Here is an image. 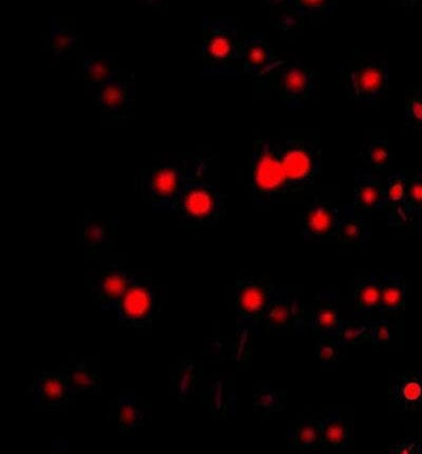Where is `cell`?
<instances>
[{"instance_id":"cell-29","label":"cell","mask_w":422,"mask_h":454,"mask_svg":"<svg viewBox=\"0 0 422 454\" xmlns=\"http://www.w3.org/2000/svg\"><path fill=\"white\" fill-rule=\"evenodd\" d=\"M73 391L76 395L100 394L104 388V379L101 374L88 363L80 361L69 368L64 370Z\"/></svg>"},{"instance_id":"cell-23","label":"cell","mask_w":422,"mask_h":454,"mask_svg":"<svg viewBox=\"0 0 422 454\" xmlns=\"http://www.w3.org/2000/svg\"><path fill=\"white\" fill-rule=\"evenodd\" d=\"M408 176L396 173L386 184V208L388 210V225L409 227L405 201H407ZM385 208V209H386Z\"/></svg>"},{"instance_id":"cell-7","label":"cell","mask_w":422,"mask_h":454,"mask_svg":"<svg viewBox=\"0 0 422 454\" xmlns=\"http://www.w3.org/2000/svg\"><path fill=\"white\" fill-rule=\"evenodd\" d=\"M275 285L270 280L242 277L235 283L236 327L241 339L251 338L263 322Z\"/></svg>"},{"instance_id":"cell-11","label":"cell","mask_w":422,"mask_h":454,"mask_svg":"<svg viewBox=\"0 0 422 454\" xmlns=\"http://www.w3.org/2000/svg\"><path fill=\"white\" fill-rule=\"evenodd\" d=\"M133 273L125 268L110 263L88 279L89 293L99 302L101 310L115 313Z\"/></svg>"},{"instance_id":"cell-24","label":"cell","mask_w":422,"mask_h":454,"mask_svg":"<svg viewBox=\"0 0 422 454\" xmlns=\"http://www.w3.org/2000/svg\"><path fill=\"white\" fill-rule=\"evenodd\" d=\"M84 82L90 88H99L110 77L116 74L118 63L114 53L88 51L83 55Z\"/></svg>"},{"instance_id":"cell-2","label":"cell","mask_w":422,"mask_h":454,"mask_svg":"<svg viewBox=\"0 0 422 454\" xmlns=\"http://www.w3.org/2000/svg\"><path fill=\"white\" fill-rule=\"evenodd\" d=\"M238 29L227 20L203 19L202 61L207 75L230 76L244 73Z\"/></svg>"},{"instance_id":"cell-40","label":"cell","mask_w":422,"mask_h":454,"mask_svg":"<svg viewBox=\"0 0 422 454\" xmlns=\"http://www.w3.org/2000/svg\"><path fill=\"white\" fill-rule=\"evenodd\" d=\"M388 453L419 454L422 453V442L418 439H405L398 444L391 446Z\"/></svg>"},{"instance_id":"cell-10","label":"cell","mask_w":422,"mask_h":454,"mask_svg":"<svg viewBox=\"0 0 422 454\" xmlns=\"http://www.w3.org/2000/svg\"><path fill=\"white\" fill-rule=\"evenodd\" d=\"M267 332L283 336L294 329L302 333L306 328L302 302L285 287L275 285L263 318Z\"/></svg>"},{"instance_id":"cell-12","label":"cell","mask_w":422,"mask_h":454,"mask_svg":"<svg viewBox=\"0 0 422 454\" xmlns=\"http://www.w3.org/2000/svg\"><path fill=\"white\" fill-rule=\"evenodd\" d=\"M33 403L44 411H58L75 403L76 394L72 390L65 372L39 373L29 388Z\"/></svg>"},{"instance_id":"cell-6","label":"cell","mask_w":422,"mask_h":454,"mask_svg":"<svg viewBox=\"0 0 422 454\" xmlns=\"http://www.w3.org/2000/svg\"><path fill=\"white\" fill-rule=\"evenodd\" d=\"M173 211L189 225H211L221 221L225 215L223 196L206 179L190 182L179 196Z\"/></svg>"},{"instance_id":"cell-33","label":"cell","mask_w":422,"mask_h":454,"mask_svg":"<svg viewBox=\"0 0 422 454\" xmlns=\"http://www.w3.org/2000/svg\"><path fill=\"white\" fill-rule=\"evenodd\" d=\"M49 43L54 56H66L77 46L76 30L53 18L51 20Z\"/></svg>"},{"instance_id":"cell-8","label":"cell","mask_w":422,"mask_h":454,"mask_svg":"<svg viewBox=\"0 0 422 454\" xmlns=\"http://www.w3.org/2000/svg\"><path fill=\"white\" fill-rule=\"evenodd\" d=\"M264 82L291 108H298L316 91L317 76L299 60H284Z\"/></svg>"},{"instance_id":"cell-25","label":"cell","mask_w":422,"mask_h":454,"mask_svg":"<svg viewBox=\"0 0 422 454\" xmlns=\"http://www.w3.org/2000/svg\"><path fill=\"white\" fill-rule=\"evenodd\" d=\"M322 447L319 419L303 417L292 423L287 430V448L290 450L308 452Z\"/></svg>"},{"instance_id":"cell-17","label":"cell","mask_w":422,"mask_h":454,"mask_svg":"<svg viewBox=\"0 0 422 454\" xmlns=\"http://www.w3.org/2000/svg\"><path fill=\"white\" fill-rule=\"evenodd\" d=\"M354 209L377 212L386 208V184L381 178L367 170L354 171Z\"/></svg>"},{"instance_id":"cell-31","label":"cell","mask_w":422,"mask_h":454,"mask_svg":"<svg viewBox=\"0 0 422 454\" xmlns=\"http://www.w3.org/2000/svg\"><path fill=\"white\" fill-rule=\"evenodd\" d=\"M369 169L385 172L390 169L393 160L392 145L386 138H375L362 145L358 154Z\"/></svg>"},{"instance_id":"cell-35","label":"cell","mask_w":422,"mask_h":454,"mask_svg":"<svg viewBox=\"0 0 422 454\" xmlns=\"http://www.w3.org/2000/svg\"><path fill=\"white\" fill-rule=\"evenodd\" d=\"M405 213L409 226L422 215V171L415 172L408 176L407 201H405Z\"/></svg>"},{"instance_id":"cell-9","label":"cell","mask_w":422,"mask_h":454,"mask_svg":"<svg viewBox=\"0 0 422 454\" xmlns=\"http://www.w3.org/2000/svg\"><path fill=\"white\" fill-rule=\"evenodd\" d=\"M155 307L156 295L150 279L133 274L115 315L123 326L148 329L154 321Z\"/></svg>"},{"instance_id":"cell-37","label":"cell","mask_w":422,"mask_h":454,"mask_svg":"<svg viewBox=\"0 0 422 454\" xmlns=\"http://www.w3.org/2000/svg\"><path fill=\"white\" fill-rule=\"evenodd\" d=\"M343 346L335 338H320L316 344V358L321 366L334 370L339 365Z\"/></svg>"},{"instance_id":"cell-39","label":"cell","mask_w":422,"mask_h":454,"mask_svg":"<svg viewBox=\"0 0 422 454\" xmlns=\"http://www.w3.org/2000/svg\"><path fill=\"white\" fill-rule=\"evenodd\" d=\"M395 326L388 319H370V343L376 347L388 346L391 344Z\"/></svg>"},{"instance_id":"cell-14","label":"cell","mask_w":422,"mask_h":454,"mask_svg":"<svg viewBox=\"0 0 422 454\" xmlns=\"http://www.w3.org/2000/svg\"><path fill=\"white\" fill-rule=\"evenodd\" d=\"M340 211L337 206L321 199L309 201L303 213L302 234L309 242H322L336 237L340 223Z\"/></svg>"},{"instance_id":"cell-26","label":"cell","mask_w":422,"mask_h":454,"mask_svg":"<svg viewBox=\"0 0 422 454\" xmlns=\"http://www.w3.org/2000/svg\"><path fill=\"white\" fill-rule=\"evenodd\" d=\"M407 283L401 272L381 276V297L378 313H395L405 309Z\"/></svg>"},{"instance_id":"cell-34","label":"cell","mask_w":422,"mask_h":454,"mask_svg":"<svg viewBox=\"0 0 422 454\" xmlns=\"http://www.w3.org/2000/svg\"><path fill=\"white\" fill-rule=\"evenodd\" d=\"M370 319L346 321L335 339L343 347L354 346L370 340Z\"/></svg>"},{"instance_id":"cell-28","label":"cell","mask_w":422,"mask_h":454,"mask_svg":"<svg viewBox=\"0 0 422 454\" xmlns=\"http://www.w3.org/2000/svg\"><path fill=\"white\" fill-rule=\"evenodd\" d=\"M147 414V409L134 395H121L118 396L116 420L122 434H131L135 430L142 427Z\"/></svg>"},{"instance_id":"cell-20","label":"cell","mask_w":422,"mask_h":454,"mask_svg":"<svg viewBox=\"0 0 422 454\" xmlns=\"http://www.w3.org/2000/svg\"><path fill=\"white\" fill-rule=\"evenodd\" d=\"M388 391L394 402L405 411L422 409V372L395 374L390 379Z\"/></svg>"},{"instance_id":"cell-32","label":"cell","mask_w":422,"mask_h":454,"mask_svg":"<svg viewBox=\"0 0 422 454\" xmlns=\"http://www.w3.org/2000/svg\"><path fill=\"white\" fill-rule=\"evenodd\" d=\"M287 403L285 389H274L270 387H255L252 394L253 411L270 416L272 413L284 411Z\"/></svg>"},{"instance_id":"cell-22","label":"cell","mask_w":422,"mask_h":454,"mask_svg":"<svg viewBox=\"0 0 422 454\" xmlns=\"http://www.w3.org/2000/svg\"><path fill=\"white\" fill-rule=\"evenodd\" d=\"M117 222L114 220H86L83 225V243L89 254H98L115 246Z\"/></svg>"},{"instance_id":"cell-1","label":"cell","mask_w":422,"mask_h":454,"mask_svg":"<svg viewBox=\"0 0 422 454\" xmlns=\"http://www.w3.org/2000/svg\"><path fill=\"white\" fill-rule=\"evenodd\" d=\"M210 160L200 155L164 160L139 172L137 189L152 208L173 211L187 184L206 179Z\"/></svg>"},{"instance_id":"cell-16","label":"cell","mask_w":422,"mask_h":454,"mask_svg":"<svg viewBox=\"0 0 422 454\" xmlns=\"http://www.w3.org/2000/svg\"><path fill=\"white\" fill-rule=\"evenodd\" d=\"M242 63L244 73L257 80L267 77L275 68L284 63L275 54L272 44L259 35H249L242 43Z\"/></svg>"},{"instance_id":"cell-19","label":"cell","mask_w":422,"mask_h":454,"mask_svg":"<svg viewBox=\"0 0 422 454\" xmlns=\"http://www.w3.org/2000/svg\"><path fill=\"white\" fill-rule=\"evenodd\" d=\"M202 401L208 412L219 419H227L235 411L236 395L235 386L227 378L208 379L201 386Z\"/></svg>"},{"instance_id":"cell-18","label":"cell","mask_w":422,"mask_h":454,"mask_svg":"<svg viewBox=\"0 0 422 454\" xmlns=\"http://www.w3.org/2000/svg\"><path fill=\"white\" fill-rule=\"evenodd\" d=\"M319 425L322 447L335 451H350L353 447V427L343 416L339 408L334 406L321 414Z\"/></svg>"},{"instance_id":"cell-13","label":"cell","mask_w":422,"mask_h":454,"mask_svg":"<svg viewBox=\"0 0 422 454\" xmlns=\"http://www.w3.org/2000/svg\"><path fill=\"white\" fill-rule=\"evenodd\" d=\"M134 95L133 73L127 75L117 72L115 75L110 77L98 88L94 104L98 106L101 115L105 117H123L131 108Z\"/></svg>"},{"instance_id":"cell-3","label":"cell","mask_w":422,"mask_h":454,"mask_svg":"<svg viewBox=\"0 0 422 454\" xmlns=\"http://www.w3.org/2000/svg\"><path fill=\"white\" fill-rule=\"evenodd\" d=\"M250 184L253 198L259 201L277 203L290 193L279 143L269 138L255 140L250 164Z\"/></svg>"},{"instance_id":"cell-15","label":"cell","mask_w":422,"mask_h":454,"mask_svg":"<svg viewBox=\"0 0 422 454\" xmlns=\"http://www.w3.org/2000/svg\"><path fill=\"white\" fill-rule=\"evenodd\" d=\"M346 319L340 313L339 296L335 290H321L314 297L307 326L319 338H336Z\"/></svg>"},{"instance_id":"cell-27","label":"cell","mask_w":422,"mask_h":454,"mask_svg":"<svg viewBox=\"0 0 422 454\" xmlns=\"http://www.w3.org/2000/svg\"><path fill=\"white\" fill-rule=\"evenodd\" d=\"M371 231L364 217L357 215L353 205H346L336 238L342 245H362L370 239Z\"/></svg>"},{"instance_id":"cell-38","label":"cell","mask_w":422,"mask_h":454,"mask_svg":"<svg viewBox=\"0 0 422 454\" xmlns=\"http://www.w3.org/2000/svg\"><path fill=\"white\" fill-rule=\"evenodd\" d=\"M287 8L298 16L330 14L338 7L337 2H307V0H289L284 2Z\"/></svg>"},{"instance_id":"cell-4","label":"cell","mask_w":422,"mask_h":454,"mask_svg":"<svg viewBox=\"0 0 422 454\" xmlns=\"http://www.w3.org/2000/svg\"><path fill=\"white\" fill-rule=\"evenodd\" d=\"M279 150L289 192L312 186L321 169L319 145L311 138L290 137L279 143Z\"/></svg>"},{"instance_id":"cell-30","label":"cell","mask_w":422,"mask_h":454,"mask_svg":"<svg viewBox=\"0 0 422 454\" xmlns=\"http://www.w3.org/2000/svg\"><path fill=\"white\" fill-rule=\"evenodd\" d=\"M200 382V369L194 361H185L178 366L171 377V394L184 402L195 394Z\"/></svg>"},{"instance_id":"cell-21","label":"cell","mask_w":422,"mask_h":454,"mask_svg":"<svg viewBox=\"0 0 422 454\" xmlns=\"http://www.w3.org/2000/svg\"><path fill=\"white\" fill-rule=\"evenodd\" d=\"M381 297V277L363 273L354 279V309L358 318L378 313Z\"/></svg>"},{"instance_id":"cell-36","label":"cell","mask_w":422,"mask_h":454,"mask_svg":"<svg viewBox=\"0 0 422 454\" xmlns=\"http://www.w3.org/2000/svg\"><path fill=\"white\" fill-rule=\"evenodd\" d=\"M404 115L409 128L422 131V88L407 89Z\"/></svg>"},{"instance_id":"cell-5","label":"cell","mask_w":422,"mask_h":454,"mask_svg":"<svg viewBox=\"0 0 422 454\" xmlns=\"http://www.w3.org/2000/svg\"><path fill=\"white\" fill-rule=\"evenodd\" d=\"M339 76L347 98L354 102H373L390 89V70L386 60H354L339 71Z\"/></svg>"}]
</instances>
